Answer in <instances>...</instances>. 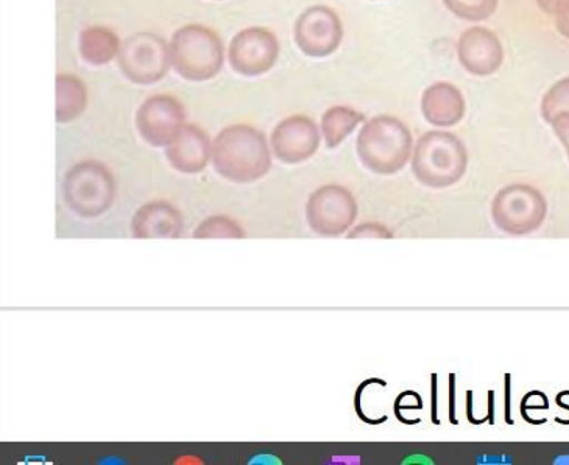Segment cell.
Segmentation results:
<instances>
[{
  "label": "cell",
  "instance_id": "8",
  "mask_svg": "<svg viewBox=\"0 0 569 465\" xmlns=\"http://www.w3.org/2000/svg\"><path fill=\"white\" fill-rule=\"evenodd\" d=\"M280 42L277 34L264 27H249L236 34L228 49L231 69L242 77L264 75L277 64Z\"/></svg>",
  "mask_w": 569,
  "mask_h": 465
},
{
  "label": "cell",
  "instance_id": "14",
  "mask_svg": "<svg viewBox=\"0 0 569 465\" xmlns=\"http://www.w3.org/2000/svg\"><path fill=\"white\" fill-rule=\"evenodd\" d=\"M170 165L186 174L199 173L207 169L212 156L208 134L197 125H184L166 150Z\"/></svg>",
  "mask_w": 569,
  "mask_h": 465
},
{
  "label": "cell",
  "instance_id": "21",
  "mask_svg": "<svg viewBox=\"0 0 569 465\" xmlns=\"http://www.w3.org/2000/svg\"><path fill=\"white\" fill-rule=\"evenodd\" d=\"M569 114V77L557 81L543 97L541 115L546 122L551 123L557 115Z\"/></svg>",
  "mask_w": 569,
  "mask_h": 465
},
{
  "label": "cell",
  "instance_id": "11",
  "mask_svg": "<svg viewBox=\"0 0 569 465\" xmlns=\"http://www.w3.org/2000/svg\"><path fill=\"white\" fill-rule=\"evenodd\" d=\"M184 120L183 104L168 94L149 97L137 112L139 134L153 146H169L186 125Z\"/></svg>",
  "mask_w": 569,
  "mask_h": 465
},
{
  "label": "cell",
  "instance_id": "26",
  "mask_svg": "<svg viewBox=\"0 0 569 465\" xmlns=\"http://www.w3.org/2000/svg\"><path fill=\"white\" fill-rule=\"evenodd\" d=\"M556 27L557 32L561 34V37L567 38L569 40V10L567 13L559 14L556 17Z\"/></svg>",
  "mask_w": 569,
  "mask_h": 465
},
{
  "label": "cell",
  "instance_id": "6",
  "mask_svg": "<svg viewBox=\"0 0 569 465\" xmlns=\"http://www.w3.org/2000/svg\"><path fill=\"white\" fill-rule=\"evenodd\" d=\"M116 60L127 80L149 87L168 75L170 49L160 34L139 32L122 42Z\"/></svg>",
  "mask_w": 569,
  "mask_h": 465
},
{
  "label": "cell",
  "instance_id": "17",
  "mask_svg": "<svg viewBox=\"0 0 569 465\" xmlns=\"http://www.w3.org/2000/svg\"><path fill=\"white\" fill-rule=\"evenodd\" d=\"M122 42L118 34L102 26L87 27L79 38L80 55L91 65H104L118 58Z\"/></svg>",
  "mask_w": 569,
  "mask_h": 465
},
{
  "label": "cell",
  "instance_id": "15",
  "mask_svg": "<svg viewBox=\"0 0 569 465\" xmlns=\"http://www.w3.org/2000/svg\"><path fill=\"white\" fill-rule=\"evenodd\" d=\"M421 111L431 125L452 127L458 125L466 115L467 103L455 84L440 81L426 89Z\"/></svg>",
  "mask_w": 569,
  "mask_h": 465
},
{
  "label": "cell",
  "instance_id": "7",
  "mask_svg": "<svg viewBox=\"0 0 569 465\" xmlns=\"http://www.w3.org/2000/svg\"><path fill=\"white\" fill-rule=\"evenodd\" d=\"M548 205L543 195L530 185L515 184L502 189L491 205L499 229L512 235H525L543 223Z\"/></svg>",
  "mask_w": 569,
  "mask_h": 465
},
{
  "label": "cell",
  "instance_id": "23",
  "mask_svg": "<svg viewBox=\"0 0 569 465\" xmlns=\"http://www.w3.org/2000/svg\"><path fill=\"white\" fill-rule=\"evenodd\" d=\"M551 125L556 131L557 138L563 143L565 150H567L569 156V114L557 115L552 120Z\"/></svg>",
  "mask_w": 569,
  "mask_h": 465
},
{
  "label": "cell",
  "instance_id": "18",
  "mask_svg": "<svg viewBox=\"0 0 569 465\" xmlns=\"http://www.w3.org/2000/svg\"><path fill=\"white\" fill-rule=\"evenodd\" d=\"M88 92L83 81L76 75H57V122L68 123L87 110Z\"/></svg>",
  "mask_w": 569,
  "mask_h": 465
},
{
  "label": "cell",
  "instance_id": "4",
  "mask_svg": "<svg viewBox=\"0 0 569 465\" xmlns=\"http://www.w3.org/2000/svg\"><path fill=\"white\" fill-rule=\"evenodd\" d=\"M467 149L458 135L429 131L418 139L412 170L428 188L443 189L456 184L467 172Z\"/></svg>",
  "mask_w": 569,
  "mask_h": 465
},
{
  "label": "cell",
  "instance_id": "20",
  "mask_svg": "<svg viewBox=\"0 0 569 465\" xmlns=\"http://www.w3.org/2000/svg\"><path fill=\"white\" fill-rule=\"evenodd\" d=\"M447 9L460 19L481 22L497 13L499 0H443Z\"/></svg>",
  "mask_w": 569,
  "mask_h": 465
},
{
  "label": "cell",
  "instance_id": "19",
  "mask_svg": "<svg viewBox=\"0 0 569 465\" xmlns=\"http://www.w3.org/2000/svg\"><path fill=\"white\" fill-rule=\"evenodd\" d=\"M363 122L361 112L348 107H332L321 118V133L329 149H336Z\"/></svg>",
  "mask_w": 569,
  "mask_h": 465
},
{
  "label": "cell",
  "instance_id": "2",
  "mask_svg": "<svg viewBox=\"0 0 569 465\" xmlns=\"http://www.w3.org/2000/svg\"><path fill=\"white\" fill-rule=\"evenodd\" d=\"M412 145V134L401 120L379 115L362 127L356 149L371 172L393 174L408 164Z\"/></svg>",
  "mask_w": 569,
  "mask_h": 465
},
{
  "label": "cell",
  "instance_id": "1",
  "mask_svg": "<svg viewBox=\"0 0 569 465\" xmlns=\"http://www.w3.org/2000/svg\"><path fill=\"white\" fill-rule=\"evenodd\" d=\"M212 164L224 180L253 182L272 166L264 133L250 125H231L220 131L212 142Z\"/></svg>",
  "mask_w": 569,
  "mask_h": 465
},
{
  "label": "cell",
  "instance_id": "13",
  "mask_svg": "<svg viewBox=\"0 0 569 465\" xmlns=\"http://www.w3.org/2000/svg\"><path fill=\"white\" fill-rule=\"evenodd\" d=\"M460 64L478 77L493 75L505 61V49L498 34L486 27H471L459 38Z\"/></svg>",
  "mask_w": 569,
  "mask_h": 465
},
{
  "label": "cell",
  "instance_id": "25",
  "mask_svg": "<svg viewBox=\"0 0 569 465\" xmlns=\"http://www.w3.org/2000/svg\"><path fill=\"white\" fill-rule=\"evenodd\" d=\"M389 232L386 231L385 228L378 226V224H366V226H361L355 229L350 234V239H362V237H389Z\"/></svg>",
  "mask_w": 569,
  "mask_h": 465
},
{
  "label": "cell",
  "instance_id": "22",
  "mask_svg": "<svg viewBox=\"0 0 569 465\" xmlns=\"http://www.w3.org/2000/svg\"><path fill=\"white\" fill-rule=\"evenodd\" d=\"M196 239H242L243 231L228 216H211L193 232Z\"/></svg>",
  "mask_w": 569,
  "mask_h": 465
},
{
  "label": "cell",
  "instance_id": "3",
  "mask_svg": "<svg viewBox=\"0 0 569 465\" xmlns=\"http://www.w3.org/2000/svg\"><path fill=\"white\" fill-rule=\"evenodd\" d=\"M170 65L181 79L208 81L223 68V42L214 30L200 24L178 29L170 40Z\"/></svg>",
  "mask_w": 569,
  "mask_h": 465
},
{
  "label": "cell",
  "instance_id": "24",
  "mask_svg": "<svg viewBox=\"0 0 569 465\" xmlns=\"http://www.w3.org/2000/svg\"><path fill=\"white\" fill-rule=\"evenodd\" d=\"M536 2L541 11L552 17H559L569 10V0H536Z\"/></svg>",
  "mask_w": 569,
  "mask_h": 465
},
{
  "label": "cell",
  "instance_id": "9",
  "mask_svg": "<svg viewBox=\"0 0 569 465\" xmlns=\"http://www.w3.org/2000/svg\"><path fill=\"white\" fill-rule=\"evenodd\" d=\"M356 201L347 189L325 185L309 198L306 216L313 232L327 237L343 234L355 223Z\"/></svg>",
  "mask_w": 569,
  "mask_h": 465
},
{
  "label": "cell",
  "instance_id": "12",
  "mask_svg": "<svg viewBox=\"0 0 569 465\" xmlns=\"http://www.w3.org/2000/svg\"><path fill=\"white\" fill-rule=\"evenodd\" d=\"M270 145L274 156L284 164H300L319 150L320 131L312 119L292 115L274 127Z\"/></svg>",
  "mask_w": 569,
  "mask_h": 465
},
{
  "label": "cell",
  "instance_id": "5",
  "mask_svg": "<svg viewBox=\"0 0 569 465\" xmlns=\"http://www.w3.org/2000/svg\"><path fill=\"white\" fill-rule=\"evenodd\" d=\"M114 190L110 170L96 161L73 165L64 178L66 203L88 219L102 215L111 208Z\"/></svg>",
  "mask_w": 569,
  "mask_h": 465
},
{
  "label": "cell",
  "instance_id": "10",
  "mask_svg": "<svg viewBox=\"0 0 569 465\" xmlns=\"http://www.w3.org/2000/svg\"><path fill=\"white\" fill-rule=\"evenodd\" d=\"M296 42L305 55L325 58L332 55L343 40V27L335 10L325 6L311 7L297 19Z\"/></svg>",
  "mask_w": 569,
  "mask_h": 465
},
{
  "label": "cell",
  "instance_id": "16",
  "mask_svg": "<svg viewBox=\"0 0 569 465\" xmlns=\"http://www.w3.org/2000/svg\"><path fill=\"white\" fill-rule=\"evenodd\" d=\"M181 229L180 212L166 201L142 205L131 220V231L137 239H177Z\"/></svg>",
  "mask_w": 569,
  "mask_h": 465
}]
</instances>
